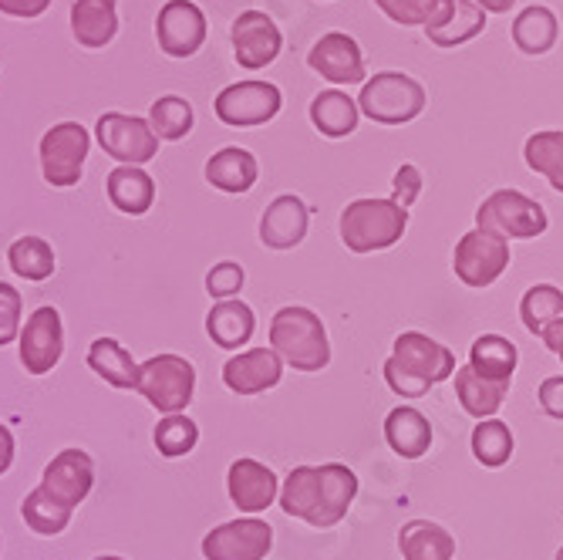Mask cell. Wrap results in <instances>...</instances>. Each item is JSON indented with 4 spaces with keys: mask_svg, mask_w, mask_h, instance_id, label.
<instances>
[{
    "mask_svg": "<svg viewBox=\"0 0 563 560\" xmlns=\"http://www.w3.org/2000/svg\"><path fill=\"white\" fill-rule=\"evenodd\" d=\"M357 496V476L344 463L297 466L280 486V510L318 530H328L344 520L347 506Z\"/></svg>",
    "mask_w": 563,
    "mask_h": 560,
    "instance_id": "cell-1",
    "label": "cell"
},
{
    "mask_svg": "<svg viewBox=\"0 0 563 560\" xmlns=\"http://www.w3.org/2000/svg\"><path fill=\"white\" fill-rule=\"evenodd\" d=\"M455 375V354L422 331L395 338L391 359L385 362V382L401 398H422L432 385Z\"/></svg>",
    "mask_w": 563,
    "mask_h": 560,
    "instance_id": "cell-2",
    "label": "cell"
},
{
    "mask_svg": "<svg viewBox=\"0 0 563 560\" xmlns=\"http://www.w3.org/2000/svg\"><path fill=\"white\" fill-rule=\"evenodd\" d=\"M271 348L297 372H321L331 365L324 321L311 308H280L271 321Z\"/></svg>",
    "mask_w": 563,
    "mask_h": 560,
    "instance_id": "cell-3",
    "label": "cell"
},
{
    "mask_svg": "<svg viewBox=\"0 0 563 560\" xmlns=\"http://www.w3.org/2000/svg\"><path fill=\"white\" fill-rule=\"evenodd\" d=\"M408 210L395 199H354L341 213V240L351 253L388 250L405 237Z\"/></svg>",
    "mask_w": 563,
    "mask_h": 560,
    "instance_id": "cell-4",
    "label": "cell"
},
{
    "mask_svg": "<svg viewBox=\"0 0 563 560\" xmlns=\"http://www.w3.org/2000/svg\"><path fill=\"white\" fill-rule=\"evenodd\" d=\"M426 101H429V95L412 75L378 72L372 81L362 85L357 109L378 125H408L426 112Z\"/></svg>",
    "mask_w": 563,
    "mask_h": 560,
    "instance_id": "cell-5",
    "label": "cell"
},
{
    "mask_svg": "<svg viewBox=\"0 0 563 560\" xmlns=\"http://www.w3.org/2000/svg\"><path fill=\"white\" fill-rule=\"evenodd\" d=\"M135 392L163 416L186 413L196 392V369L183 354H152L139 365Z\"/></svg>",
    "mask_w": 563,
    "mask_h": 560,
    "instance_id": "cell-6",
    "label": "cell"
},
{
    "mask_svg": "<svg viewBox=\"0 0 563 560\" xmlns=\"http://www.w3.org/2000/svg\"><path fill=\"white\" fill-rule=\"evenodd\" d=\"M476 227L493 230L506 240H533L547 230V210L520 189H496L479 202Z\"/></svg>",
    "mask_w": 563,
    "mask_h": 560,
    "instance_id": "cell-7",
    "label": "cell"
},
{
    "mask_svg": "<svg viewBox=\"0 0 563 560\" xmlns=\"http://www.w3.org/2000/svg\"><path fill=\"white\" fill-rule=\"evenodd\" d=\"M91 149V135L78 122H58L51 125L41 139V173L47 186L71 189L81 183L85 160Z\"/></svg>",
    "mask_w": 563,
    "mask_h": 560,
    "instance_id": "cell-8",
    "label": "cell"
},
{
    "mask_svg": "<svg viewBox=\"0 0 563 560\" xmlns=\"http://www.w3.org/2000/svg\"><path fill=\"white\" fill-rule=\"evenodd\" d=\"M509 267V240L493 230H470L455 243L452 271L466 287H489L496 284Z\"/></svg>",
    "mask_w": 563,
    "mask_h": 560,
    "instance_id": "cell-9",
    "label": "cell"
},
{
    "mask_svg": "<svg viewBox=\"0 0 563 560\" xmlns=\"http://www.w3.org/2000/svg\"><path fill=\"white\" fill-rule=\"evenodd\" d=\"M95 139L122 166H142L152 163L159 152V135L152 132L148 119L139 116H122V112H106L95 125Z\"/></svg>",
    "mask_w": 563,
    "mask_h": 560,
    "instance_id": "cell-10",
    "label": "cell"
},
{
    "mask_svg": "<svg viewBox=\"0 0 563 560\" xmlns=\"http://www.w3.org/2000/svg\"><path fill=\"white\" fill-rule=\"evenodd\" d=\"M280 106H284V95L277 85H271V81H236L217 95L213 112L223 125L253 129V125L271 122L280 112Z\"/></svg>",
    "mask_w": 563,
    "mask_h": 560,
    "instance_id": "cell-11",
    "label": "cell"
},
{
    "mask_svg": "<svg viewBox=\"0 0 563 560\" xmlns=\"http://www.w3.org/2000/svg\"><path fill=\"white\" fill-rule=\"evenodd\" d=\"M274 550V527L261 517H240L202 537L207 560H264Z\"/></svg>",
    "mask_w": 563,
    "mask_h": 560,
    "instance_id": "cell-12",
    "label": "cell"
},
{
    "mask_svg": "<svg viewBox=\"0 0 563 560\" xmlns=\"http://www.w3.org/2000/svg\"><path fill=\"white\" fill-rule=\"evenodd\" d=\"M230 41H233V58H236V65L246 68V72L267 68L271 62H277L280 47H284L280 28L264 11H243L233 21V28H230Z\"/></svg>",
    "mask_w": 563,
    "mask_h": 560,
    "instance_id": "cell-13",
    "label": "cell"
},
{
    "mask_svg": "<svg viewBox=\"0 0 563 560\" xmlns=\"http://www.w3.org/2000/svg\"><path fill=\"white\" fill-rule=\"evenodd\" d=\"M62 351H65V325L58 308H37L24 331H21V365L27 375H47L62 362Z\"/></svg>",
    "mask_w": 563,
    "mask_h": 560,
    "instance_id": "cell-14",
    "label": "cell"
},
{
    "mask_svg": "<svg viewBox=\"0 0 563 560\" xmlns=\"http://www.w3.org/2000/svg\"><path fill=\"white\" fill-rule=\"evenodd\" d=\"M156 37L163 55L192 58L207 41V14L192 0H166L156 18Z\"/></svg>",
    "mask_w": 563,
    "mask_h": 560,
    "instance_id": "cell-15",
    "label": "cell"
},
{
    "mask_svg": "<svg viewBox=\"0 0 563 560\" xmlns=\"http://www.w3.org/2000/svg\"><path fill=\"white\" fill-rule=\"evenodd\" d=\"M307 65H311L331 85H357V81H365V55H362V47H357V41L351 34H344V31L324 34L311 47Z\"/></svg>",
    "mask_w": 563,
    "mask_h": 560,
    "instance_id": "cell-16",
    "label": "cell"
},
{
    "mask_svg": "<svg viewBox=\"0 0 563 560\" xmlns=\"http://www.w3.org/2000/svg\"><path fill=\"white\" fill-rule=\"evenodd\" d=\"M227 490H230V499L240 514H264L280 496V480L261 460H246L243 455V460H233V466L227 473Z\"/></svg>",
    "mask_w": 563,
    "mask_h": 560,
    "instance_id": "cell-17",
    "label": "cell"
},
{
    "mask_svg": "<svg viewBox=\"0 0 563 560\" xmlns=\"http://www.w3.org/2000/svg\"><path fill=\"white\" fill-rule=\"evenodd\" d=\"M91 483H95V463L85 449H62L55 460L44 466V476H41V486L65 506H71V510L91 493Z\"/></svg>",
    "mask_w": 563,
    "mask_h": 560,
    "instance_id": "cell-18",
    "label": "cell"
},
{
    "mask_svg": "<svg viewBox=\"0 0 563 560\" xmlns=\"http://www.w3.org/2000/svg\"><path fill=\"white\" fill-rule=\"evenodd\" d=\"M284 378V359L274 348L240 351L223 365V382L236 395H261Z\"/></svg>",
    "mask_w": 563,
    "mask_h": 560,
    "instance_id": "cell-19",
    "label": "cell"
},
{
    "mask_svg": "<svg viewBox=\"0 0 563 560\" xmlns=\"http://www.w3.org/2000/svg\"><path fill=\"white\" fill-rule=\"evenodd\" d=\"M307 223H311V213H307L300 196H277L261 217V240L271 250H294L303 243Z\"/></svg>",
    "mask_w": 563,
    "mask_h": 560,
    "instance_id": "cell-20",
    "label": "cell"
},
{
    "mask_svg": "<svg viewBox=\"0 0 563 560\" xmlns=\"http://www.w3.org/2000/svg\"><path fill=\"white\" fill-rule=\"evenodd\" d=\"M253 331H257V318H253V308L246 300H217L207 315V334L223 351H240L253 338Z\"/></svg>",
    "mask_w": 563,
    "mask_h": 560,
    "instance_id": "cell-21",
    "label": "cell"
},
{
    "mask_svg": "<svg viewBox=\"0 0 563 560\" xmlns=\"http://www.w3.org/2000/svg\"><path fill=\"white\" fill-rule=\"evenodd\" d=\"M385 442L401 460H422L432 446V426L412 405H398L385 419Z\"/></svg>",
    "mask_w": 563,
    "mask_h": 560,
    "instance_id": "cell-22",
    "label": "cell"
},
{
    "mask_svg": "<svg viewBox=\"0 0 563 560\" xmlns=\"http://www.w3.org/2000/svg\"><path fill=\"white\" fill-rule=\"evenodd\" d=\"M106 193L125 217H145L156 202V183L142 166H115L106 179Z\"/></svg>",
    "mask_w": 563,
    "mask_h": 560,
    "instance_id": "cell-23",
    "label": "cell"
},
{
    "mask_svg": "<svg viewBox=\"0 0 563 560\" xmlns=\"http://www.w3.org/2000/svg\"><path fill=\"white\" fill-rule=\"evenodd\" d=\"M455 382V395H459V405L473 416V419H493L503 402L509 395V382H493V378H483L473 365H463L455 369L452 375Z\"/></svg>",
    "mask_w": 563,
    "mask_h": 560,
    "instance_id": "cell-24",
    "label": "cell"
},
{
    "mask_svg": "<svg viewBox=\"0 0 563 560\" xmlns=\"http://www.w3.org/2000/svg\"><path fill=\"white\" fill-rule=\"evenodd\" d=\"M261 176V166H257V156L240 145H227L220 152H213L210 163H207V179L213 189H223V193H246L253 189Z\"/></svg>",
    "mask_w": 563,
    "mask_h": 560,
    "instance_id": "cell-25",
    "label": "cell"
},
{
    "mask_svg": "<svg viewBox=\"0 0 563 560\" xmlns=\"http://www.w3.org/2000/svg\"><path fill=\"white\" fill-rule=\"evenodd\" d=\"M119 0H75L71 8V34L85 47H106L119 34Z\"/></svg>",
    "mask_w": 563,
    "mask_h": 560,
    "instance_id": "cell-26",
    "label": "cell"
},
{
    "mask_svg": "<svg viewBox=\"0 0 563 560\" xmlns=\"http://www.w3.org/2000/svg\"><path fill=\"white\" fill-rule=\"evenodd\" d=\"M357 119H362V109H357V101L341 88H328V91L314 95V101H311V122L328 139L351 135L357 129Z\"/></svg>",
    "mask_w": 563,
    "mask_h": 560,
    "instance_id": "cell-27",
    "label": "cell"
},
{
    "mask_svg": "<svg viewBox=\"0 0 563 560\" xmlns=\"http://www.w3.org/2000/svg\"><path fill=\"white\" fill-rule=\"evenodd\" d=\"M398 550L405 560H452L455 537L432 520H412L398 530Z\"/></svg>",
    "mask_w": 563,
    "mask_h": 560,
    "instance_id": "cell-28",
    "label": "cell"
},
{
    "mask_svg": "<svg viewBox=\"0 0 563 560\" xmlns=\"http://www.w3.org/2000/svg\"><path fill=\"white\" fill-rule=\"evenodd\" d=\"M560 37V21L550 8L543 4H530L514 18V44L530 58H540L556 44Z\"/></svg>",
    "mask_w": 563,
    "mask_h": 560,
    "instance_id": "cell-29",
    "label": "cell"
},
{
    "mask_svg": "<svg viewBox=\"0 0 563 560\" xmlns=\"http://www.w3.org/2000/svg\"><path fill=\"white\" fill-rule=\"evenodd\" d=\"M88 369L106 378L112 388H135L139 382V365L132 354L115 341V338H95L88 348Z\"/></svg>",
    "mask_w": 563,
    "mask_h": 560,
    "instance_id": "cell-30",
    "label": "cell"
},
{
    "mask_svg": "<svg viewBox=\"0 0 563 560\" xmlns=\"http://www.w3.org/2000/svg\"><path fill=\"white\" fill-rule=\"evenodd\" d=\"M517 362H520L517 344L503 334H483L470 348V365L483 378H493V382H514Z\"/></svg>",
    "mask_w": 563,
    "mask_h": 560,
    "instance_id": "cell-31",
    "label": "cell"
},
{
    "mask_svg": "<svg viewBox=\"0 0 563 560\" xmlns=\"http://www.w3.org/2000/svg\"><path fill=\"white\" fill-rule=\"evenodd\" d=\"M375 8L401 28L435 31L452 18L455 0H375Z\"/></svg>",
    "mask_w": 563,
    "mask_h": 560,
    "instance_id": "cell-32",
    "label": "cell"
},
{
    "mask_svg": "<svg viewBox=\"0 0 563 560\" xmlns=\"http://www.w3.org/2000/svg\"><path fill=\"white\" fill-rule=\"evenodd\" d=\"M21 517H24V524H27L34 534H41V537H55V534H62V530L71 524V506H65L62 499L51 496L44 486H37V490H31V493L24 496V503H21Z\"/></svg>",
    "mask_w": 563,
    "mask_h": 560,
    "instance_id": "cell-33",
    "label": "cell"
},
{
    "mask_svg": "<svg viewBox=\"0 0 563 560\" xmlns=\"http://www.w3.org/2000/svg\"><path fill=\"white\" fill-rule=\"evenodd\" d=\"M523 160L533 173L547 176L556 193H563V132H533L523 145Z\"/></svg>",
    "mask_w": 563,
    "mask_h": 560,
    "instance_id": "cell-34",
    "label": "cell"
},
{
    "mask_svg": "<svg viewBox=\"0 0 563 560\" xmlns=\"http://www.w3.org/2000/svg\"><path fill=\"white\" fill-rule=\"evenodd\" d=\"M486 28V11L476 4V0H455V8H452V18L435 28V31H426L429 41L435 47H459V44H466L473 37H479Z\"/></svg>",
    "mask_w": 563,
    "mask_h": 560,
    "instance_id": "cell-35",
    "label": "cell"
},
{
    "mask_svg": "<svg viewBox=\"0 0 563 560\" xmlns=\"http://www.w3.org/2000/svg\"><path fill=\"white\" fill-rule=\"evenodd\" d=\"M520 318L533 338H543V331L563 318V290L553 284H533L520 300Z\"/></svg>",
    "mask_w": 563,
    "mask_h": 560,
    "instance_id": "cell-36",
    "label": "cell"
},
{
    "mask_svg": "<svg viewBox=\"0 0 563 560\" xmlns=\"http://www.w3.org/2000/svg\"><path fill=\"white\" fill-rule=\"evenodd\" d=\"M8 264L18 277L37 284L55 274V250H51V243L41 237H21L8 250Z\"/></svg>",
    "mask_w": 563,
    "mask_h": 560,
    "instance_id": "cell-37",
    "label": "cell"
},
{
    "mask_svg": "<svg viewBox=\"0 0 563 560\" xmlns=\"http://www.w3.org/2000/svg\"><path fill=\"white\" fill-rule=\"evenodd\" d=\"M192 122H196L192 106H189L186 98H179V95H163V98L152 101V109H148L152 132H156L159 139H166V142L186 139L192 132Z\"/></svg>",
    "mask_w": 563,
    "mask_h": 560,
    "instance_id": "cell-38",
    "label": "cell"
},
{
    "mask_svg": "<svg viewBox=\"0 0 563 560\" xmlns=\"http://www.w3.org/2000/svg\"><path fill=\"white\" fill-rule=\"evenodd\" d=\"M473 455L486 470H499L503 463H509V455H514V432H509V426L496 416L479 419V426L473 429Z\"/></svg>",
    "mask_w": 563,
    "mask_h": 560,
    "instance_id": "cell-39",
    "label": "cell"
},
{
    "mask_svg": "<svg viewBox=\"0 0 563 560\" xmlns=\"http://www.w3.org/2000/svg\"><path fill=\"white\" fill-rule=\"evenodd\" d=\"M152 442H156V449L166 455V460H179V455H186V452L196 449V442H199V426H196L186 413L163 416L159 426L152 429Z\"/></svg>",
    "mask_w": 563,
    "mask_h": 560,
    "instance_id": "cell-40",
    "label": "cell"
},
{
    "mask_svg": "<svg viewBox=\"0 0 563 560\" xmlns=\"http://www.w3.org/2000/svg\"><path fill=\"white\" fill-rule=\"evenodd\" d=\"M21 311H24L21 290L11 287L8 281H0V348L21 338Z\"/></svg>",
    "mask_w": 563,
    "mask_h": 560,
    "instance_id": "cell-41",
    "label": "cell"
},
{
    "mask_svg": "<svg viewBox=\"0 0 563 560\" xmlns=\"http://www.w3.org/2000/svg\"><path fill=\"white\" fill-rule=\"evenodd\" d=\"M243 284H246V274H243V267L233 264V261H223V264H217V267L207 274V290H210V297H217V300L236 297V294L243 290Z\"/></svg>",
    "mask_w": 563,
    "mask_h": 560,
    "instance_id": "cell-42",
    "label": "cell"
},
{
    "mask_svg": "<svg viewBox=\"0 0 563 560\" xmlns=\"http://www.w3.org/2000/svg\"><path fill=\"white\" fill-rule=\"evenodd\" d=\"M422 196V173L416 163H401L398 173L391 176V199L398 202V207H412V202Z\"/></svg>",
    "mask_w": 563,
    "mask_h": 560,
    "instance_id": "cell-43",
    "label": "cell"
},
{
    "mask_svg": "<svg viewBox=\"0 0 563 560\" xmlns=\"http://www.w3.org/2000/svg\"><path fill=\"white\" fill-rule=\"evenodd\" d=\"M537 398H540L543 413H547L550 419H560V422H563V375L543 378L540 388H537Z\"/></svg>",
    "mask_w": 563,
    "mask_h": 560,
    "instance_id": "cell-44",
    "label": "cell"
},
{
    "mask_svg": "<svg viewBox=\"0 0 563 560\" xmlns=\"http://www.w3.org/2000/svg\"><path fill=\"white\" fill-rule=\"evenodd\" d=\"M51 0H0V14L8 18H41Z\"/></svg>",
    "mask_w": 563,
    "mask_h": 560,
    "instance_id": "cell-45",
    "label": "cell"
},
{
    "mask_svg": "<svg viewBox=\"0 0 563 560\" xmlns=\"http://www.w3.org/2000/svg\"><path fill=\"white\" fill-rule=\"evenodd\" d=\"M14 466V432L8 426H0V476Z\"/></svg>",
    "mask_w": 563,
    "mask_h": 560,
    "instance_id": "cell-46",
    "label": "cell"
},
{
    "mask_svg": "<svg viewBox=\"0 0 563 560\" xmlns=\"http://www.w3.org/2000/svg\"><path fill=\"white\" fill-rule=\"evenodd\" d=\"M543 344H547V351H553L556 359L563 362V318L560 321H553L547 331H543V338H540Z\"/></svg>",
    "mask_w": 563,
    "mask_h": 560,
    "instance_id": "cell-47",
    "label": "cell"
},
{
    "mask_svg": "<svg viewBox=\"0 0 563 560\" xmlns=\"http://www.w3.org/2000/svg\"><path fill=\"white\" fill-rule=\"evenodd\" d=\"M476 4H479L483 11H489V14H506L509 8L517 4V0H476Z\"/></svg>",
    "mask_w": 563,
    "mask_h": 560,
    "instance_id": "cell-48",
    "label": "cell"
},
{
    "mask_svg": "<svg viewBox=\"0 0 563 560\" xmlns=\"http://www.w3.org/2000/svg\"><path fill=\"white\" fill-rule=\"evenodd\" d=\"M95 560H125V557H115V553H106V557H95Z\"/></svg>",
    "mask_w": 563,
    "mask_h": 560,
    "instance_id": "cell-49",
    "label": "cell"
},
{
    "mask_svg": "<svg viewBox=\"0 0 563 560\" xmlns=\"http://www.w3.org/2000/svg\"><path fill=\"white\" fill-rule=\"evenodd\" d=\"M553 560H563V547H560V550H556V557H553Z\"/></svg>",
    "mask_w": 563,
    "mask_h": 560,
    "instance_id": "cell-50",
    "label": "cell"
}]
</instances>
